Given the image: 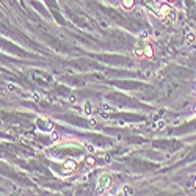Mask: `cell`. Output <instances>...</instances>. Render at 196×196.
<instances>
[{
    "instance_id": "cell-5",
    "label": "cell",
    "mask_w": 196,
    "mask_h": 196,
    "mask_svg": "<svg viewBox=\"0 0 196 196\" xmlns=\"http://www.w3.org/2000/svg\"><path fill=\"white\" fill-rule=\"evenodd\" d=\"M133 3H135V0H123V7L126 10H132L133 8Z\"/></svg>"
},
{
    "instance_id": "cell-7",
    "label": "cell",
    "mask_w": 196,
    "mask_h": 196,
    "mask_svg": "<svg viewBox=\"0 0 196 196\" xmlns=\"http://www.w3.org/2000/svg\"><path fill=\"white\" fill-rule=\"evenodd\" d=\"M86 163H88V165H94V159H93V157H88V159H86Z\"/></svg>"
},
{
    "instance_id": "cell-4",
    "label": "cell",
    "mask_w": 196,
    "mask_h": 196,
    "mask_svg": "<svg viewBox=\"0 0 196 196\" xmlns=\"http://www.w3.org/2000/svg\"><path fill=\"white\" fill-rule=\"evenodd\" d=\"M152 47L149 46V44H146L144 46V49H143V57H146V58H152Z\"/></svg>"
},
{
    "instance_id": "cell-8",
    "label": "cell",
    "mask_w": 196,
    "mask_h": 196,
    "mask_svg": "<svg viewBox=\"0 0 196 196\" xmlns=\"http://www.w3.org/2000/svg\"><path fill=\"white\" fill-rule=\"evenodd\" d=\"M194 188H196V179H194Z\"/></svg>"
},
{
    "instance_id": "cell-2",
    "label": "cell",
    "mask_w": 196,
    "mask_h": 196,
    "mask_svg": "<svg viewBox=\"0 0 196 196\" xmlns=\"http://www.w3.org/2000/svg\"><path fill=\"white\" fill-rule=\"evenodd\" d=\"M159 14H160V17L162 19H174V11L171 10V7H168V5H162L160 7V10H159Z\"/></svg>"
},
{
    "instance_id": "cell-3",
    "label": "cell",
    "mask_w": 196,
    "mask_h": 196,
    "mask_svg": "<svg viewBox=\"0 0 196 196\" xmlns=\"http://www.w3.org/2000/svg\"><path fill=\"white\" fill-rule=\"evenodd\" d=\"M75 162L74 160H68V162H64V165H63V173L64 174H68V173H72V171H75Z\"/></svg>"
},
{
    "instance_id": "cell-9",
    "label": "cell",
    "mask_w": 196,
    "mask_h": 196,
    "mask_svg": "<svg viewBox=\"0 0 196 196\" xmlns=\"http://www.w3.org/2000/svg\"><path fill=\"white\" fill-rule=\"evenodd\" d=\"M168 2H174V0H168Z\"/></svg>"
},
{
    "instance_id": "cell-6",
    "label": "cell",
    "mask_w": 196,
    "mask_h": 196,
    "mask_svg": "<svg viewBox=\"0 0 196 196\" xmlns=\"http://www.w3.org/2000/svg\"><path fill=\"white\" fill-rule=\"evenodd\" d=\"M123 191H124L126 194H132V193H133V190H132L130 187H124V190H123Z\"/></svg>"
},
{
    "instance_id": "cell-1",
    "label": "cell",
    "mask_w": 196,
    "mask_h": 196,
    "mask_svg": "<svg viewBox=\"0 0 196 196\" xmlns=\"http://www.w3.org/2000/svg\"><path fill=\"white\" fill-rule=\"evenodd\" d=\"M110 185H111V177H110L108 174H100V177H99V180H97V191L102 193V191L108 190Z\"/></svg>"
}]
</instances>
